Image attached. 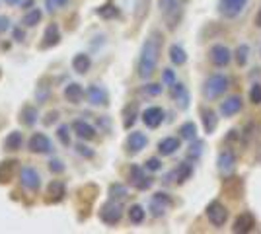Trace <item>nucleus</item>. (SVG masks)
<instances>
[{"mask_svg": "<svg viewBox=\"0 0 261 234\" xmlns=\"http://www.w3.org/2000/svg\"><path fill=\"white\" fill-rule=\"evenodd\" d=\"M70 131H72V127H68V125H59V127H57V139L61 141V145L70 146V143H72Z\"/></svg>", "mask_w": 261, "mask_h": 234, "instance_id": "36", "label": "nucleus"}, {"mask_svg": "<svg viewBox=\"0 0 261 234\" xmlns=\"http://www.w3.org/2000/svg\"><path fill=\"white\" fill-rule=\"evenodd\" d=\"M12 35H14V41H23L25 39V32H23L22 28H14V32H12Z\"/></svg>", "mask_w": 261, "mask_h": 234, "instance_id": "48", "label": "nucleus"}, {"mask_svg": "<svg viewBox=\"0 0 261 234\" xmlns=\"http://www.w3.org/2000/svg\"><path fill=\"white\" fill-rule=\"evenodd\" d=\"M228 90V76L224 74H211L203 84V96L207 100H217Z\"/></svg>", "mask_w": 261, "mask_h": 234, "instance_id": "3", "label": "nucleus"}, {"mask_svg": "<svg viewBox=\"0 0 261 234\" xmlns=\"http://www.w3.org/2000/svg\"><path fill=\"white\" fill-rule=\"evenodd\" d=\"M253 226H255V217H253V213L250 211H244L242 215L236 217V221L232 224V230L238 234H246V232H251L253 230Z\"/></svg>", "mask_w": 261, "mask_h": 234, "instance_id": "17", "label": "nucleus"}, {"mask_svg": "<svg viewBox=\"0 0 261 234\" xmlns=\"http://www.w3.org/2000/svg\"><path fill=\"white\" fill-rule=\"evenodd\" d=\"M39 119V112L35 106H23L22 112H20V121L25 125V127H33Z\"/></svg>", "mask_w": 261, "mask_h": 234, "instance_id": "30", "label": "nucleus"}, {"mask_svg": "<svg viewBox=\"0 0 261 234\" xmlns=\"http://www.w3.org/2000/svg\"><path fill=\"white\" fill-rule=\"evenodd\" d=\"M146 145H148V137L141 131H133L127 137V152L129 154H139L142 148H146Z\"/></svg>", "mask_w": 261, "mask_h": 234, "instance_id": "18", "label": "nucleus"}, {"mask_svg": "<svg viewBox=\"0 0 261 234\" xmlns=\"http://www.w3.org/2000/svg\"><path fill=\"white\" fill-rule=\"evenodd\" d=\"M181 146V137H164L158 143V152L160 156H172L179 150Z\"/></svg>", "mask_w": 261, "mask_h": 234, "instance_id": "22", "label": "nucleus"}, {"mask_svg": "<svg viewBox=\"0 0 261 234\" xmlns=\"http://www.w3.org/2000/svg\"><path fill=\"white\" fill-rule=\"evenodd\" d=\"M72 127V133L76 135L80 141H94L98 137V131L92 123L84 121V119H76V121L70 125Z\"/></svg>", "mask_w": 261, "mask_h": 234, "instance_id": "13", "label": "nucleus"}, {"mask_svg": "<svg viewBox=\"0 0 261 234\" xmlns=\"http://www.w3.org/2000/svg\"><path fill=\"white\" fill-rule=\"evenodd\" d=\"M76 150H78V154L86 156V158H92V156H94V150H90V148H88V146H84V145H78Z\"/></svg>", "mask_w": 261, "mask_h": 234, "instance_id": "49", "label": "nucleus"}, {"mask_svg": "<svg viewBox=\"0 0 261 234\" xmlns=\"http://www.w3.org/2000/svg\"><path fill=\"white\" fill-rule=\"evenodd\" d=\"M146 217V211L142 205H130L129 207V221L133 224H141Z\"/></svg>", "mask_w": 261, "mask_h": 234, "instance_id": "35", "label": "nucleus"}, {"mask_svg": "<svg viewBox=\"0 0 261 234\" xmlns=\"http://www.w3.org/2000/svg\"><path fill=\"white\" fill-rule=\"evenodd\" d=\"M246 6H248V0H218V12L228 20L238 18Z\"/></svg>", "mask_w": 261, "mask_h": 234, "instance_id": "9", "label": "nucleus"}, {"mask_svg": "<svg viewBox=\"0 0 261 234\" xmlns=\"http://www.w3.org/2000/svg\"><path fill=\"white\" fill-rule=\"evenodd\" d=\"M117 14H119V10L115 6H111V4H106L98 10V16H101V18H115Z\"/></svg>", "mask_w": 261, "mask_h": 234, "instance_id": "40", "label": "nucleus"}, {"mask_svg": "<svg viewBox=\"0 0 261 234\" xmlns=\"http://www.w3.org/2000/svg\"><path fill=\"white\" fill-rule=\"evenodd\" d=\"M65 98L66 101H70V103H80L82 98H84V88L78 84V82H68L65 86Z\"/></svg>", "mask_w": 261, "mask_h": 234, "instance_id": "24", "label": "nucleus"}, {"mask_svg": "<svg viewBox=\"0 0 261 234\" xmlns=\"http://www.w3.org/2000/svg\"><path fill=\"white\" fill-rule=\"evenodd\" d=\"M123 219V205L117 199H109L99 209V221L108 226H115Z\"/></svg>", "mask_w": 261, "mask_h": 234, "instance_id": "4", "label": "nucleus"}, {"mask_svg": "<svg viewBox=\"0 0 261 234\" xmlns=\"http://www.w3.org/2000/svg\"><path fill=\"white\" fill-rule=\"evenodd\" d=\"M92 67V59L86 53H76L72 57V70L78 72V74H86L88 70Z\"/></svg>", "mask_w": 261, "mask_h": 234, "instance_id": "26", "label": "nucleus"}, {"mask_svg": "<svg viewBox=\"0 0 261 234\" xmlns=\"http://www.w3.org/2000/svg\"><path fill=\"white\" fill-rule=\"evenodd\" d=\"M162 45H164L162 32L152 30L150 34L146 35V39L142 43L141 55H139V65H137V72H139V76L142 80L150 78L156 72L158 61H160V55H162Z\"/></svg>", "mask_w": 261, "mask_h": 234, "instance_id": "1", "label": "nucleus"}, {"mask_svg": "<svg viewBox=\"0 0 261 234\" xmlns=\"http://www.w3.org/2000/svg\"><path fill=\"white\" fill-rule=\"evenodd\" d=\"M23 146V133L22 131H12V133L6 135L4 139V148L8 152H16Z\"/></svg>", "mask_w": 261, "mask_h": 234, "instance_id": "25", "label": "nucleus"}, {"mask_svg": "<svg viewBox=\"0 0 261 234\" xmlns=\"http://www.w3.org/2000/svg\"><path fill=\"white\" fill-rule=\"evenodd\" d=\"M129 181L135 190L139 191H146L152 188L154 179L146 174V168L139 166V164H133L129 168Z\"/></svg>", "mask_w": 261, "mask_h": 234, "instance_id": "5", "label": "nucleus"}, {"mask_svg": "<svg viewBox=\"0 0 261 234\" xmlns=\"http://www.w3.org/2000/svg\"><path fill=\"white\" fill-rule=\"evenodd\" d=\"M18 178H20V184H22L28 191H39V188H41V176H39V172L32 166L20 168Z\"/></svg>", "mask_w": 261, "mask_h": 234, "instance_id": "7", "label": "nucleus"}, {"mask_svg": "<svg viewBox=\"0 0 261 234\" xmlns=\"http://www.w3.org/2000/svg\"><path fill=\"white\" fill-rule=\"evenodd\" d=\"M244 190H246V186H244V179L238 178V176H226V179L222 181V193L230 197V199H240L242 195H244Z\"/></svg>", "mask_w": 261, "mask_h": 234, "instance_id": "10", "label": "nucleus"}, {"mask_svg": "<svg viewBox=\"0 0 261 234\" xmlns=\"http://www.w3.org/2000/svg\"><path fill=\"white\" fill-rule=\"evenodd\" d=\"M203 146H205V143H203V141H199V139L191 141V145H189V150H187V156H189L191 160H197L199 156L203 154Z\"/></svg>", "mask_w": 261, "mask_h": 234, "instance_id": "38", "label": "nucleus"}, {"mask_svg": "<svg viewBox=\"0 0 261 234\" xmlns=\"http://www.w3.org/2000/svg\"><path fill=\"white\" fill-rule=\"evenodd\" d=\"M248 59H250V47L246 43L240 45L238 49H236V61H238L240 67H244V65L248 63Z\"/></svg>", "mask_w": 261, "mask_h": 234, "instance_id": "39", "label": "nucleus"}, {"mask_svg": "<svg viewBox=\"0 0 261 234\" xmlns=\"http://www.w3.org/2000/svg\"><path fill=\"white\" fill-rule=\"evenodd\" d=\"M45 82H47V78H43V80L39 82L37 90H35V98H37V103H45V101L49 100V94H51V86H45Z\"/></svg>", "mask_w": 261, "mask_h": 234, "instance_id": "37", "label": "nucleus"}, {"mask_svg": "<svg viewBox=\"0 0 261 234\" xmlns=\"http://www.w3.org/2000/svg\"><path fill=\"white\" fill-rule=\"evenodd\" d=\"M20 8H32L33 6V0H20V4H18Z\"/></svg>", "mask_w": 261, "mask_h": 234, "instance_id": "52", "label": "nucleus"}, {"mask_svg": "<svg viewBox=\"0 0 261 234\" xmlns=\"http://www.w3.org/2000/svg\"><path fill=\"white\" fill-rule=\"evenodd\" d=\"M59 41H61V30H59V25L57 23L47 25V30H45L43 34V41H41V49L55 47V45H59Z\"/></svg>", "mask_w": 261, "mask_h": 234, "instance_id": "23", "label": "nucleus"}, {"mask_svg": "<svg viewBox=\"0 0 261 234\" xmlns=\"http://www.w3.org/2000/svg\"><path fill=\"white\" fill-rule=\"evenodd\" d=\"M164 121V110L160 106H150L142 112V123L148 127V129H158Z\"/></svg>", "mask_w": 261, "mask_h": 234, "instance_id": "14", "label": "nucleus"}, {"mask_svg": "<svg viewBox=\"0 0 261 234\" xmlns=\"http://www.w3.org/2000/svg\"><path fill=\"white\" fill-rule=\"evenodd\" d=\"M49 170H51L53 174H63V172H65V164H63V160L53 158V160L49 162Z\"/></svg>", "mask_w": 261, "mask_h": 234, "instance_id": "47", "label": "nucleus"}, {"mask_svg": "<svg viewBox=\"0 0 261 234\" xmlns=\"http://www.w3.org/2000/svg\"><path fill=\"white\" fill-rule=\"evenodd\" d=\"M86 96L92 106H108L109 103L108 90L103 88V86H98V84H90L86 90Z\"/></svg>", "mask_w": 261, "mask_h": 234, "instance_id": "15", "label": "nucleus"}, {"mask_svg": "<svg viewBox=\"0 0 261 234\" xmlns=\"http://www.w3.org/2000/svg\"><path fill=\"white\" fill-rule=\"evenodd\" d=\"M207 219L211 221L213 226L220 228V226H224L226 221H228V209H226L218 199L211 201L207 205Z\"/></svg>", "mask_w": 261, "mask_h": 234, "instance_id": "6", "label": "nucleus"}, {"mask_svg": "<svg viewBox=\"0 0 261 234\" xmlns=\"http://www.w3.org/2000/svg\"><path fill=\"white\" fill-rule=\"evenodd\" d=\"M158 8L162 12L168 30L174 32L184 18V0H158Z\"/></svg>", "mask_w": 261, "mask_h": 234, "instance_id": "2", "label": "nucleus"}, {"mask_svg": "<svg viewBox=\"0 0 261 234\" xmlns=\"http://www.w3.org/2000/svg\"><path fill=\"white\" fill-rule=\"evenodd\" d=\"M127 195H129L127 186H123V184H111V186H109V199L123 201Z\"/></svg>", "mask_w": 261, "mask_h": 234, "instance_id": "34", "label": "nucleus"}, {"mask_svg": "<svg viewBox=\"0 0 261 234\" xmlns=\"http://www.w3.org/2000/svg\"><path fill=\"white\" fill-rule=\"evenodd\" d=\"M66 4H68V0H45V8L49 12L59 10V8H63Z\"/></svg>", "mask_w": 261, "mask_h": 234, "instance_id": "44", "label": "nucleus"}, {"mask_svg": "<svg viewBox=\"0 0 261 234\" xmlns=\"http://www.w3.org/2000/svg\"><path fill=\"white\" fill-rule=\"evenodd\" d=\"M162 82L166 84V86H172L174 82H177V80H175V70H172V68H164Z\"/></svg>", "mask_w": 261, "mask_h": 234, "instance_id": "45", "label": "nucleus"}, {"mask_svg": "<svg viewBox=\"0 0 261 234\" xmlns=\"http://www.w3.org/2000/svg\"><path fill=\"white\" fill-rule=\"evenodd\" d=\"M142 94H146V96H160L162 94V84H146V86H142Z\"/></svg>", "mask_w": 261, "mask_h": 234, "instance_id": "42", "label": "nucleus"}, {"mask_svg": "<svg viewBox=\"0 0 261 234\" xmlns=\"http://www.w3.org/2000/svg\"><path fill=\"white\" fill-rule=\"evenodd\" d=\"M172 207V197L166 191H156L150 199V213L152 217H162Z\"/></svg>", "mask_w": 261, "mask_h": 234, "instance_id": "11", "label": "nucleus"}, {"mask_svg": "<svg viewBox=\"0 0 261 234\" xmlns=\"http://www.w3.org/2000/svg\"><path fill=\"white\" fill-rule=\"evenodd\" d=\"M199 113H201V121H203V127H205V133L213 135L218 127L217 112H215L213 108H208V106H203V108L199 110Z\"/></svg>", "mask_w": 261, "mask_h": 234, "instance_id": "20", "label": "nucleus"}, {"mask_svg": "<svg viewBox=\"0 0 261 234\" xmlns=\"http://www.w3.org/2000/svg\"><path fill=\"white\" fill-rule=\"evenodd\" d=\"M47 195H49V201H53V203L63 201L65 199V195H66L65 184H63V181H59V179H53V181L49 184V188H47Z\"/></svg>", "mask_w": 261, "mask_h": 234, "instance_id": "27", "label": "nucleus"}, {"mask_svg": "<svg viewBox=\"0 0 261 234\" xmlns=\"http://www.w3.org/2000/svg\"><path fill=\"white\" fill-rule=\"evenodd\" d=\"M255 25H257V28H261V8L257 10V14H255Z\"/></svg>", "mask_w": 261, "mask_h": 234, "instance_id": "53", "label": "nucleus"}, {"mask_svg": "<svg viewBox=\"0 0 261 234\" xmlns=\"http://www.w3.org/2000/svg\"><path fill=\"white\" fill-rule=\"evenodd\" d=\"M41 20H43V10L35 6V8H30L22 16V25L23 28H35Z\"/></svg>", "mask_w": 261, "mask_h": 234, "instance_id": "28", "label": "nucleus"}, {"mask_svg": "<svg viewBox=\"0 0 261 234\" xmlns=\"http://www.w3.org/2000/svg\"><path fill=\"white\" fill-rule=\"evenodd\" d=\"M179 137L184 139V141H195L197 139V125L193 121H185L181 123V127H179Z\"/></svg>", "mask_w": 261, "mask_h": 234, "instance_id": "33", "label": "nucleus"}, {"mask_svg": "<svg viewBox=\"0 0 261 234\" xmlns=\"http://www.w3.org/2000/svg\"><path fill=\"white\" fill-rule=\"evenodd\" d=\"M250 101L251 103H255V106H259L261 103V84H253L250 88Z\"/></svg>", "mask_w": 261, "mask_h": 234, "instance_id": "41", "label": "nucleus"}, {"mask_svg": "<svg viewBox=\"0 0 261 234\" xmlns=\"http://www.w3.org/2000/svg\"><path fill=\"white\" fill-rule=\"evenodd\" d=\"M170 61H172L174 65H177V67H181V65L187 63V53H185V49L181 45L174 43L170 47Z\"/></svg>", "mask_w": 261, "mask_h": 234, "instance_id": "32", "label": "nucleus"}, {"mask_svg": "<svg viewBox=\"0 0 261 234\" xmlns=\"http://www.w3.org/2000/svg\"><path fill=\"white\" fill-rule=\"evenodd\" d=\"M208 59H211V63L215 67H226L230 63V59H232V53H230V49L226 45L215 43L208 49Z\"/></svg>", "mask_w": 261, "mask_h": 234, "instance_id": "12", "label": "nucleus"}, {"mask_svg": "<svg viewBox=\"0 0 261 234\" xmlns=\"http://www.w3.org/2000/svg\"><path fill=\"white\" fill-rule=\"evenodd\" d=\"M242 106H244V101L240 96H228L220 103V113H222V117H234L236 113L242 112Z\"/></svg>", "mask_w": 261, "mask_h": 234, "instance_id": "21", "label": "nucleus"}, {"mask_svg": "<svg viewBox=\"0 0 261 234\" xmlns=\"http://www.w3.org/2000/svg\"><path fill=\"white\" fill-rule=\"evenodd\" d=\"M57 119H59V112H49L47 113V119H45V125H53Z\"/></svg>", "mask_w": 261, "mask_h": 234, "instance_id": "50", "label": "nucleus"}, {"mask_svg": "<svg viewBox=\"0 0 261 234\" xmlns=\"http://www.w3.org/2000/svg\"><path fill=\"white\" fill-rule=\"evenodd\" d=\"M137 117H139V106H137V101L125 106V110H123V127L130 129L135 125V121H137Z\"/></svg>", "mask_w": 261, "mask_h": 234, "instance_id": "31", "label": "nucleus"}, {"mask_svg": "<svg viewBox=\"0 0 261 234\" xmlns=\"http://www.w3.org/2000/svg\"><path fill=\"white\" fill-rule=\"evenodd\" d=\"M144 168L148 170V172H158V170H162V160L160 158H148L146 162H144Z\"/></svg>", "mask_w": 261, "mask_h": 234, "instance_id": "43", "label": "nucleus"}, {"mask_svg": "<svg viewBox=\"0 0 261 234\" xmlns=\"http://www.w3.org/2000/svg\"><path fill=\"white\" fill-rule=\"evenodd\" d=\"M10 28V20L6 16H0V32H6Z\"/></svg>", "mask_w": 261, "mask_h": 234, "instance_id": "51", "label": "nucleus"}, {"mask_svg": "<svg viewBox=\"0 0 261 234\" xmlns=\"http://www.w3.org/2000/svg\"><path fill=\"white\" fill-rule=\"evenodd\" d=\"M28 148L33 154H49L53 152V143L45 133H33L28 141Z\"/></svg>", "mask_w": 261, "mask_h": 234, "instance_id": "8", "label": "nucleus"}, {"mask_svg": "<svg viewBox=\"0 0 261 234\" xmlns=\"http://www.w3.org/2000/svg\"><path fill=\"white\" fill-rule=\"evenodd\" d=\"M148 12V0H137V20L141 22L144 14Z\"/></svg>", "mask_w": 261, "mask_h": 234, "instance_id": "46", "label": "nucleus"}, {"mask_svg": "<svg viewBox=\"0 0 261 234\" xmlns=\"http://www.w3.org/2000/svg\"><path fill=\"white\" fill-rule=\"evenodd\" d=\"M170 96L175 100L179 110H187V108H189V92L185 88V84L174 82V84L170 86Z\"/></svg>", "mask_w": 261, "mask_h": 234, "instance_id": "19", "label": "nucleus"}, {"mask_svg": "<svg viewBox=\"0 0 261 234\" xmlns=\"http://www.w3.org/2000/svg\"><path fill=\"white\" fill-rule=\"evenodd\" d=\"M217 168L222 176H230V174L234 172V168H236V154H234L232 150H222V152L218 154Z\"/></svg>", "mask_w": 261, "mask_h": 234, "instance_id": "16", "label": "nucleus"}, {"mask_svg": "<svg viewBox=\"0 0 261 234\" xmlns=\"http://www.w3.org/2000/svg\"><path fill=\"white\" fill-rule=\"evenodd\" d=\"M191 176H193V166H191L189 162H179V166L170 174V178H175L177 184H184V181H187Z\"/></svg>", "mask_w": 261, "mask_h": 234, "instance_id": "29", "label": "nucleus"}, {"mask_svg": "<svg viewBox=\"0 0 261 234\" xmlns=\"http://www.w3.org/2000/svg\"><path fill=\"white\" fill-rule=\"evenodd\" d=\"M8 4H20V0H6Z\"/></svg>", "mask_w": 261, "mask_h": 234, "instance_id": "54", "label": "nucleus"}]
</instances>
